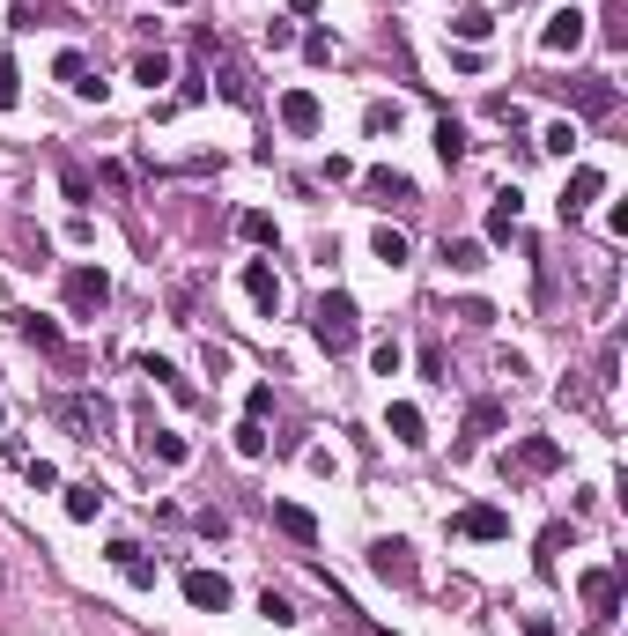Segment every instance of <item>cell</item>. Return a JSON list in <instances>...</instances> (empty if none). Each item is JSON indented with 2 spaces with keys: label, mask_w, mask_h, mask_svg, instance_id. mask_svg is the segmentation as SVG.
Returning <instances> with one entry per match:
<instances>
[{
  "label": "cell",
  "mask_w": 628,
  "mask_h": 636,
  "mask_svg": "<svg viewBox=\"0 0 628 636\" xmlns=\"http://www.w3.org/2000/svg\"><path fill=\"white\" fill-rule=\"evenodd\" d=\"M52 415H60L82 444H97V437H111V429H119V407H111L104 392H60V400H52Z\"/></svg>",
  "instance_id": "obj_2"
},
{
  "label": "cell",
  "mask_w": 628,
  "mask_h": 636,
  "mask_svg": "<svg viewBox=\"0 0 628 636\" xmlns=\"http://www.w3.org/2000/svg\"><path fill=\"white\" fill-rule=\"evenodd\" d=\"M518 215H525L518 185H503V193H496V208H488V237H518Z\"/></svg>",
  "instance_id": "obj_21"
},
{
  "label": "cell",
  "mask_w": 628,
  "mask_h": 636,
  "mask_svg": "<svg viewBox=\"0 0 628 636\" xmlns=\"http://www.w3.org/2000/svg\"><path fill=\"white\" fill-rule=\"evenodd\" d=\"M266 407H274V385H252V400H244V415L266 422Z\"/></svg>",
  "instance_id": "obj_39"
},
{
  "label": "cell",
  "mask_w": 628,
  "mask_h": 636,
  "mask_svg": "<svg viewBox=\"0 0 628 636\" xmlns=\"http://www.w3.org/2000/svg\"><path fill=\"white\" fill-rule=\"evenodd\" d=\"M148 452H156L163 466H185V459H193V444H185L178 429H148Z\"/></svg>",
  "instance_id": "obj_26"
},
{
  "label": "cell",
  "mask_w": 628,
  "mask_h": 636,
  "mask_svg": "<svg viewBox=\"0 0 628 636\" xmlns=\"http://www.w3.org/2000/svg\"><path fill=\"white\" fill-rule=\"evenodd\" d=\"M281 126H289V134H318V126H326V111H318L311 89H281Z\"/></svg>",
  "instance_id": "obj_13"
},
{
  "label": "cell",
  "mask_w": 628,
  "mask_h": 636,
  "mask_svg": "<svg viewBox=\"0 0 628 636\" xmlns=\"http://www.w3.org/2000/svg\"><path fill=\"white\" fill-rule=\"evenodd\" d=\"M67 518H74V526H97V518H104V489H97V481H67Z\"/></svg>",
  "instance_id": "obj_18"
},
{
  "label": "cell",
  "mask_w": 628,
  "mask_h": 636,
  "mask_svg": "<svg viewBox=\"0 0 628 636\" xmlns=\"http://www.w3.org/2000/svg\"><path fill=\"white\" fill-rule=\"evenodd\" d=\"M584 600H592V636H606L621 614V570H584Z\"/></svg>",
  "instance_id": "obj_6"
},
{
  "label": "cell",
  "mask_w": 628,
  "mask_h": 636,
  "mask_svg": "<svg viewBox=\"0 0 628 636\" xmlns=\"http://www.w3.org/2000/svg\"><path fill=\"white\" fill-rule=\"evenodd\" d=\"M52 82H67V89H89V52H60V60H52Z\"/></svg>",
  "instance_id": "obj_27"
},
{
  "label": "cell",
  "mask_w": 628,
  "mask_h": 636,
  "mask_svg": "<svg viewBox=\"0 0 628 636\" xmlns=\"http://www.w3.org/2000/svg\"><path fill=\"white\" fill-rule=\"evenodd\" d=\"M584 45V15L577 8H555L547 15V30H540V52H577Z\"/></svg>",
  "instance_id": "obj_16"
},
{
  "label": "cell",
  "mask_w": 628,
  "mask_h": 636,
  "mask_svg": "<svg viewBox=\"0 0 628 636\" xmlns=\"http://www.w3.org/2000/svg\"><path fill=\"white\" fill-rule=\"evenodd\" d=\"M237 452H244V459H259V452H266V429H259L252 415H244V422H237Z\"/></svg>",
  "instance_id": "obj_35"
},
{
  "label": "cell",
  "mask_w": 628,
  "mask_h": 636,
  "mask_svg": "<svg viewBox=\"0 0 628 636\" xmlns=\"http://www.w3.org/2000/svg\"><path fill=\"white\" fill-rule=\"evenodd\" d=\"M311 333H318V348H326V355H348L355 341H363V311H355V296L348 289H326V296H318V311H311Z\"/></svg>",
  "instance_id": "obj_1"
},
{
  "label": "cell",
  "mask_w": 628,
  "mask_h": 636,
  "mask_svg": "<svg viewBox=\"0 0 628 636\" xmlns=\"http://www.w3.org/2000/svg\"><path fill=\"white\" fill-rule=\"evenodd\" d=\"M185 600H193L200 614H222L230 607V577L222 570H185Z\"/></svg>",
  "instance_id": "obj_11"
},
{
  "label": "cell",
  "mask_w": 628,
  "mask_h": 636,
  "mask_svg": "<svg viewBox=\"0 0 628 636\" xmlns=\"http://www.w3.org/2000/svg\"><path fill=\"white\" fill-rule=\"evenodd\" d=\"M444 267L451 274H481L488 267V245H481V237H444Z\"/></svg>",
  "instance_id": "obj_19"
},
{
  "label": "cell",
  "mask_w": 628,
  "mask_h": 636,
  "mask_svg": "<svg viewBox=\"0 0 628 636\" xmlns=\"http://www.w3.org/2000/svg\"><path fill=\"white\" fill-rule=\"evenodd\" d=\"M104 304H111V274L97 267V259L67 267V311H74V318H97Z\"/></svg>",
  "instance_id": "obj_3"
},
{
  "label": "cell",
  "mask_w": 628,
  "mask_h": 636,
  "mask_svg": "<svg viewBox=\"0 0 628 636\" xmlns=\"http://www.w3.org/2000/svg\"><path fill=\"white\" fill-rule=\"evenodd\" d=\"M385 429H392V444H407V452H422V444H429L422 407H407V400H392V407H385Z\"/></svg>",
  "instance_id": "obj_14"
},
{
  "label": "cell",
  "mask_w": 628,
  "mask_h": 636,
  "mask_svg": "<svg viewBox=\"0 0 628 636\" xmlns=\"http://www.w3.org/2000/svg\"><path fill=\"white\" fill-rule=\"evenodd\" d=\"M540 148H547V156H577V126H569V119H555V126L540 134Z\"/></svg>",
  "instance_id": "obj_31"
},
{
  "label": "cell",
  "mask_w": 628,
  "mask_h": 636,
  "mask_svg": "<svg viewBox=\"0 0 628 636\" xmlns=\"http://www.w3.org/2000/svg\"><path fill=\"white\" fill-rule=\"evenodd\" d=\"M555 466H562V444L555 437H518V444H510V459H503V474L540 481V474H555Z\"/></svg>",
  "instance_id": "obj_5"
},
{
  "label": "cell",
  "mask_w": 628,
  "mask_h": 636,
  "mask_svg": "<svg viewBox=\"0 0 628 636\" xmlns=\"http://www.w3.org/2000/svg\"><path fill=\"white\" fill-rule=\"evenodd\" d=\"M30 466V489H60V466H45V459H23Z\"/></svg>",
  "instance_id": "obj_38"
},
{
  "label": "cell",
  "mask_w": 628,
  "mask_h": 636,
  "mask_svg": "<svg viewBox=\"0 0 628 636\" xmlns=\"http://www.w3.org/2000/svg\"><path fill=\"white\" fill-rule=\"evenodd\" d=\"M399 363H407V348H399V341H377L370 348V370H377V378H399Z\"/></svg>",
  "instance_id": "obj_33"
},
{
  "label": "cell",
  "mask_w": 628,
  "mask_h": 636,
  "mask_svg": "<svg viewBox=\"0 0 628 636\" xmlns=\"http://www.w3.org/2000/svg\"><path fill=\"white\" fill-rule=\"evenodd\" d=\"M133 82H141V89H163L170 82V60H163V52H141V60H133Z\"/></svg>",
  "instance_id": "obj_30"
},
{
  "label": "cell",
  "mask_w": 628,
  "mask_h": 636,
  "mask_svg": "<svg viewBox=\"0 0 628 636\" xmlns=\"http://www.w3.org/2000/svg\"><path fill=\"white\" fill-rule=\"evenodd\" d=\"M141 378H156V385H163V392H170V400H178V407H193V400H200V392H193V385H185V378H178V370H170V363H163V355H141Z\"/></svg>",
  "instance_id": "obj_20"
},
{
  "label": "cell",
  "mask_w": 628,
  "mask_h": 636,
  "mask_svg": "<svg viewBox=\"0 0 628 636\" xmlns=\"http://www.w3.org/2000/svg\"><path fill=\"white\" fill-rule=\"evenodd\" d=\"M436 156H444V171H459V163H466V126L459 119H436Z\"/></svg>",
  "instance_id": "obj_25"
},
{
  "label": "cell",
  "mask_w": 628,
  "mask_h": 636,
  "mask_svg": "<svg viewBox=\"0 0 628 636\" xmlns=\"http://www.w3.org/2000/svg\"><path fill=\"white\" fill-rule=\"evenodd\" d=\"M599 193H606V171H592V163H577V171H569V185H562V200H555V208H562V222H577V215L592 208Z\"/></svg>",
  "instance_id": "obj_7"
},
{
  "label": "cell",
  "mask_w": 628,
  "mask_h": 636,
  "mask_svg": "<svg viewBox=\"0 0 628 636\" xmlns=\"http://www.w3.org/2000/svg\"><path fill=\"white\" fill-rule=\"evenodd\" d=\"M15 333H23L30 348H45V355H60V326L52 318H37V311H15Z\"/></svg>",
  "instance_id": "obj_23"
},
{
  "label": "cell",
  "mask_w": 628,
  "mask_h": 636,
  "mask_svg": "<svg viewBox=\"0 0 628 636\" xmlns=\"http://www.w3.org/2000/svg\"><path fill=\"white\" fill-rule=\"evenodd\" d=\"M60 185H67V200H74V208H89V193H97V178H89L82 163H67V171H60Z\"/></svg>",
  "instance_id": "obj_32"
},
{
  "label": "cell",
  "mask_w": 628,
  "mask_h": 636,
  "mask_svg": "<svg viewBox=\"0 0 628 636\" xmlns=\"http://www.w3.org/2000/svg\"><path fill=\"white\" fill-rule=\"evenodd\" d=\"M503 422H510V407H503V400H473V407H466V429H459V452H473V444H488V437H496Z\"/></svg>",
  "instance_id": "obj_9"
},
{
  "label": "cell",
  "mask_w": 628,
  "mask_h": 636,
  "mask_svg": "<svg viewBox=\"0 0 628 636\" xmlns=\"http://www.w3.org/2000/svg\"><path fill=\"white\" fill-rule=\"evenodd\" d=\"M451 526H459L466 540H510V511H503V503H473V511L451 518Z\"/></svg>",
  "instance_id": "obj_10"
},
{
  "label": "cell",
  "mask_w": 628,
  "mask_h": 636,
  "mask_svg": "<svg viewBox=\"0 0 628 636\" xmlns=\"http://www.w3.org/2000/svg\"><path fill=\"white\" fill-rule=\"evenodd\" d=\"M363 185H370V200H377V208H407V200H414V178H407V171H392V163H377Z\"/></svg>",
  "instance_id": "obj_15"
},
{
  "label": "cell",
  "mask_w": 628,
  "mask_h": 636,
  "mask_svg": "<svg viewBox=\"0 0 628 636\" xmlns=\"http://www.w3.org/2000/svg\"><path fill=\"white\" fill-rule=\"evenodd\" d=\"M0 422H8V407H0Z\"/></svg>",
  "instance_id": "obj_41"
},
{
  "label": "cell",
  "mask_w": 628,
  "mask_h": 636,
  "mask_svg": "<svg viewBox=\"0 0 628 636\" xmlns=\"http://www.w3.org/2000/svg\"><path fill=\"white\" fill-rule=\"evenodd\" d=\"M370 259H377V267H407V237H399V230H385V222H377V230H370Z\"/></svg>",
  "instance_id": "obj_24"
},
{
  "label": "cell",
  "mask_w": 628,
  "mask_h": 636,
  "mask_svg": "<svg viewBox=\"0 0 628 636\" xmlns=\"http://www.w3.org/2000/svg\"><path fill=\"white\" fill-rule=\"evenodd\" d=\"M237 282H244V296H252V311H259V318H274V311H281V274L266 267V259H244Z\"/></svg>",
  "instance_id": "obj_8"
},
{
  "label": "cell",
  "mask_w": 628,
  "mask_h": 636,
  "mask_svg": "<svg viewBox=\"0 0 628 636\" xmlns=\"http://www.w3.org/2000/svg\"><path fill=\"white\" fill-rule=\"evenodd\" d=\"M15 97H23V74H15V60H8V52H0V111H8Z\"/></svg>",
  "instance_id": "obj_37"
},
{
  "label": "cell",
  "mask_w": 628,
  "mask_h": 636,
  "mask_svg": "<svg viewBox=\"0 0 628 636\" xmlns=\"http://www.w3.org/2000/svg\"><path fill=\"white\" fill-rule=\"evenodd\" d=\"M274 526H281V533H289V540H296V548H311V540H318V518H311V511H303V503H274Z\"/></svg>",
  "instance_id": "obj_22"
},
{
  "label": "cell",
  "mask_w": 628,
  "mask_h": 636,
  "mask_svg": "<svg viewBox=\"0 0 628 636\" xmlns=\"http://www.w3.org/2000/svg\"><path fill=\"white\" fill-rule=\"evenodd\" d=\"M111 563H119V577H126L133 592L156 585V563H148V548H133V540H111Z\"/></svg>",
  "instance_id": "obj_17"
},
{
  "label": "cell",
  "mask_w": 628,
  "mask_h": 636,
  "mask_svg": "<svg viewBox=\"0 0 628 636\" xmlns=\"http://www.w3.org/2000/svg\"><path fill=\"white\" fill-rule=\"evenodd\" d=\"M569 104H577V111H592V119H606V111L621 104V89L606 82V74H577V82H569Z\"/></svg>",
  "instance_id": "obj_12"
},
{
  "label": "cell",
  "mask_w": 628,
  "mask_h": 636,
  "mask_svg": "<svg viewBox=\"0 0 628 636\" xmlns=\"http://www.w3.org/2000/svg\"><path fill=\"white\" fill-rule=\"evenodd\" d=\"M370 570L377 577H385V585H399V592H414V585H422V563H414V548H407V540H370Z\"/></svg>",
  "instance_id": "obj_4"
},
{
  "label": "cell",
  "mask_w": 628,
  "mask_h": 636,
  "mask_svg": "<svg viewBox=\"0 0 628 636\" xmlns=\"http://www.w3.org/2000/svg\"><path fill=\"white\" fill-rule=\"evenodd\" d=\"M259 614H266L274 629H289V622H296V600H289V592H274V585H266V592H259Z\"/></svg>",
  "instance_id": "obj_29"
},
{
  "label": "cell",
  "mask_w": 628,
  "mask_h": 636,
  "mask_svg": "<svg viewBox=\"0 0 628 636\" xmlns=\"http://www.w3.org/2000/svg\"><path fill=\"white\" fill-rule=\"evenodd\" d=\"M451 30H459V37H466V45H481V37H488V30H496V15H481V8H466V15H459V23H451Z\"/></svg>",
  "instance_id": "obj_34"
},
{
  "label": "cell",
  "mask_w": 628,
  "mask_h": 636,
  "mask_svg": "<svg viewBox=\"0 0 628 636\" xmlns=\"http://www.w3.org/2000/svg\"><path fill=\"white\" fill-rule=\"evenodd\" d=\"M237 237H244V245H274V215L244 208V215H237Z\"/></svg>",
  "instance_id": "obj_28"
},
{
  "label": "cell",
  "mask_w": 628,
  "mask_h": 636,
  "mask_svg": "<svg viewBox=\"0 0 628 636\" xmlns=\"http://www.w3.org/2000/svg\"><path fill=\"white\" fill-rule=\"evenodd\" d=\"M363 126H370V134H392V126H399V104H385V97H377V104L363 111Z\"/></svg>",
  "instance_id": "obj_36"
},
{
  "label": "cell",
  "mask_w": 628,
  "mask_h": 636,
  "mask_svg": "<svg viewBox=\"0 0 628 636\" xmlns=\"http://www.w3.org/2000/svg\"><path fill=\"white\" fill-rule=\"evenodd\" d=\"M525 636H555V622H547V614H525Z\"/></svg>",
  "instance_id": "obj_40"
}]
</instances>
